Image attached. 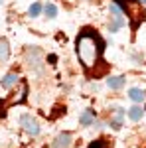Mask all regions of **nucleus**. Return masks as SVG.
<instances>
[{"mask_svg": "<svg viewBox=\"0 0 146 148\" xmlns=\"http://www.w3.org/2000/svg\"><path fill=\"white\" fill-rule=\"evenodd\" d=\"M75 51H77L81 65L89 71V69L97 67L99 63H103L101 53L105 51V42L95 30L85 28V30L79 32L77 40H75Z\"/></svg>", "mask_w": 146, "mask_h": 148, "instance_id": "1", "label": "nucleus"}, {"mask_svg": "<svg viewBox=\"0 0 146 148\" xmlns=\"http://www.w3.org/2000/svg\"><path fill=\"white\" fill-rule=\"evenodd\" d=\"M26 63L30 65V69L32 71H36V73H42L44 71V65H45V57H44V51L40 49V47H28L26 49Z\"/></svg>", "mask_w": 146, "mask_h": 148, "instance_id": "2", "label": "nucleus"}, {"mask_svg": "<svg viewBox=\"0 0 146 148\" xmlns=\"http://www.w3.org/2000/svg\"><path fill=\"white\" fill-rule=\"evenodd\" d=\"M109 12H111V22H109V32H117L119 28H123L124 24H126V20H124V12L117 6V4H111V8H109Z\"/></svg>", "mask_w": 146, "mask_h": 148, "instance_id": "3", "label": "nucleus"}, {"mask_svg": "<svg viewBox=\"0 0 146 148\" xmlns=\"http://www.w3.org/2000/svg\"><path fill=\"white\" fill-rule=\"evenodd\" d=\"M20 125H22V128L28 134H32V136H38L40 134V123L36 121L32 114H22L20 116Z\"/></svg>", "mask_w": 146, "mask_h": 148, "instance_id": "4", "label": "nucleus"}, {"mask_svg": "<svg viewBox=\"0 0 146 148\" xmlns=\"http://www.w3.org/2000/svg\"><path fill=\"white\" fill-rule=\"evenodd\" d=\"M71 142H73V134H71V132H59V134L53 138V142H51L49 148H69Z\"/></svg>", "mask_w": 146, "mask_h": 148, "instance_id": "5", "label": "nucleus"}, {"mask_svg": "<svg viewBox=\"0 0 146 148\" xmlns=\"http://www.w3.org/2000/svg\"><path fill=\"white\" fill-rule=\"evenodd\" d=\"M20 83V77H18V73L16 71H10V73H6V77L2 79V89H12V87H16Z\"/></svg>", "mask_w": 146, "mask_h": 148, "instance_id": "6", "label": "nucleus"}, {"mask_svg": "<svg viewBox=\"0 0 146 148\" xmlns=\"http://www.w3.org/2000/svg\"><path fill=\"white\" fill-rule=\"evenodd\" d=\"M95 111H91V109H87V111H83V113L79 114V125L81 126H91L95 125Z\"/></svg>", "mask_w": 146, "mask_h": 148, "instance_id": "7", "label": "nucleus"}, {"mask_svg": "<svg viewBox=\"0 0 146 148\" xmlns=\"http://www.w3.org/2000/svg\"><path fill=\"white\" fill-rule=\"evenodd\" d=\"M123 116H124V109L117 107V109H114V116L109 121V126H111V128H114V130H119V128L123 126Z\"/></svg>", "mask_w": 146, "mask_h": 148, "instance_id": "8", "label": "nucleus"}, {"mask_svg": "<svg viewBox=\"0 0 146 148\" xmlns=\"http://www.w3.org/2000/svg\"><path fill=\"white\" fill-rule=\"evenodd\" d=\"M10 57V42L6 38H0V63L8 61Z\"/></svg>", "mask_w": 146, "mask_h": 148, "instance_id": "9", "label": "nucleus"}, {"mask_svg": "<svg viewBox=\"0 0 146 148\" xmlns=\"http://www.w3.org/2000/svg\"><path fill=\"white\" fill-rule=\"evenodd\" d=\"M107 85L111 87L112 91H119V89H123V85H124V77H123V75H117V77H109V79H107Z\"/></svg>", "mask_w": 146, "mask_h": 148, "instance_id": "10", "label": "nucleus"}, {"mask_svg": "<svg viewBox=\"0 0 146 148\" xmlns=\"http://www.w3.org/2000/svg\"><path fill=\"white\" fill-rule=\"evenodd\" d=\"M128 97H130V101H134V103H142L146 95H144V91H142V89L132 87V89H128Z\"/></svg>", "mask_w": 146, "mask_h": 148, "instance_id": "11", "label": "nucleus"}, {"mask_svg": "<svg viewBox=\"0 0 146 148\" xmlns=\"http://www.w3.org/2000/svg\"><path fill=\"white\" fill-rule=\"evenodd\" d=\"M142 113H144V111H142V107H138V105H134V107H130V109L126 111V114H128V119H130V121H134V123L142 119Z\"/></svg>", "mask_w": 146, "mask_h": 148, "instance_id": "12", "label": "nucleus"}, {"mask_svg": "<svg viewBox=\"0 0 146 148\" xmlns=\"http://www.w3.org/2000/svg\"><path fill=\"white\" fill-rule=\"evenodd\" d=\"M44 12H45V16H47V18H51V20H53V18L57 16V6L49 2V4H45V6H44Z\"/></svg>", "mask_w": 146, "mask_h": 148, "instance_id": "13", "label": "nucleus"}, {"mask_svg": "<svg viewBox=\"0 0 146 148\" xmlns=\"http://www.w3.org/2000/svg\"><path fill=\"white\" fill-rule=\"evenodd\" d=\"M42 10H44V6H42L40 2H34V4L30 6V10H28V14H30L32 18H36V16H40V14H42Z\"/></svg>", "mask_w": 146, "mask_h": 148, "instance_id": "14", "label": "nucleus"}, {"mask_svg": "<svg viewBox=\"0 0 146 148\" xmlns=\"http://www.w3.org/2000/svg\"><path fill=\"white\" fill-rule=\"evenodd\" d=\"M87 148H109V144H107L103 138H99V140H93V142H91Z\"/></svg>", "mask_w": 146, "mask_h": 148, "instance_id": "15", "label": "nucleus"}, {"mask_svg": "<svg viewBox=\"0 0 146 148\" xmlns=\"http://www.w3.org/2000/svg\"><path fill=\"white\" fill-rule=\"evenodd\" d=\"M47 61H49V63L53 65V63L57 61V56H53V53H51V56H47Z\"/></svg>", "mask_w": 146, "mask_h": 148, "instance_id": "16", "label": "nucleus"}, {"mask_svg": "<svg viewBox=\"0 0 146 148\" xmlns=\"http://www.w3.org/2000/svg\"><path fill=\"white\" fill-rule=\"evenodd\" d=\"M0 116H6V109H0Z\"/></svg>", "mask_w": 146, "mask_h": 148, "instance_id": "17", "label": "nucleus"}, {"mask_svg": "<svg viewBox=\"0 0 146 148\" xmlns=\"http://www.w3.org/2000/svg\"><path fill=\"white\" fill-rule=\"evenodd\" d=\"M138 2H140V4H144V6H146V0H138Z\"/></svg>", "mask_w": 146, "mask_h": 148, "instance_id": "18", "label": "nucleus"}, {"mask_svg": "<svg viewBox=\"0 0 146 148\" xmlns=\"http://www.w3.org/2000/svg\"><path fill=\"white\" fill-rule=\"evenodd\" d=\"M0 4H2V0H0Z\"/></svg>", "mask_w": 146, "mask_h": 148, "instance_id": "19", "label": "nucleus"}]
</instances>
